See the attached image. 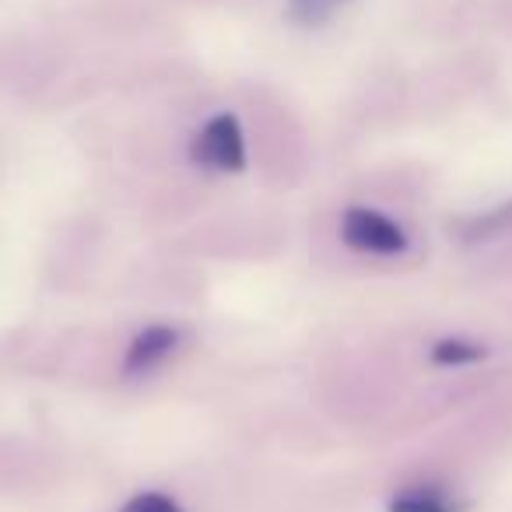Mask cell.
<instances>
[{
    "label": "cell",
    "instance_id": "obj_5",
    "mask_svg": "<svg viewBox=\"0 0 512 512\" xmlns=\"http://www.w3.org/2000/svg\"><path fill=\"white\" fill-rule=\"evenodd\" d=\"M428 358L439 369H467L488 358V348L481 341H470V337H439V341L428 348Z\"/></svg>",
    "mask_w": 512,
    "mask_h": 512
},
{
    "label": "cell",
    "instance_id": "obj_7",
    "mask_svg": "<svg viewBox=\"0 0 512 512\" xmlns=\"http://www.w3.org/2000/svg\"><path fill=\"white\" fill-rule=\"evenodd\" d=\"M512 228V200H505V204L491 207V211L477 214L474 221L467 225V239H495V235H505Z\"/></svg>",
    "mask_w": 512,
    "mask_h": 512
},
{
    "label": "cell",
    "instance_id": "obj_4",
    "mask_svg": "<svg viewBox=\"0 0 512 512\" xmlns=\"http://www.w3.org/2000/svg\"><path fill=\"white\" fill-rule=\"evenodd\" d=\"M390 512H467V502L456 498L442 484H411V488L397 491L386 505Z\"/></svg>",
    "mask_w": 512,
    "mask_h": 512
},
{
    "label": "cell",
    "instance_id": "obj_1",
    "mask_svg": "<svg viewBox=\"0 0 512 512\" xmlns=\"http://www.w3.org/2000/svg\"><path fill=\"white\" fill-rule=\"evenodd\" d=\"M341 242L348 249L362 256H379V260H390V256H404L411 246V235L400 221H393L390 214L376 211V207L351 204L341 214Z\"/></svg>",
    "mask_w": 512,
    "mask_h": 512
},
{
    "label": "cell",
    "instance_id": "obj_3",
    "mask_svg": "<svg viewBox=\"0 0 512 512\" xmlns=\"http://www.w3.org/2000/svg\"><path fill=\"white\" fill-rule=\"evenodd\" d=\"M179 348H183V330L172 327V323H148L123 348V362H120L123 379L155 376L158 369H165L176 358Z\"/></svg>",
    "mask_w": 512,
    "mask_h": 512
},
{
    "label": "cell",
    "instance_id": "obj_8",
    "mask_svg": "<svg viewBox=\"0 0 512 512\" xmlns=\"http://www.w3.org/2000/svg\"><path fill=\"white\" fill-rule=\"evenodd\" d=\"M116 512H186L179 498H172L169 491H137Z\"/></svg>",
    "mask_w": 512,
    "mask_h": 512
},
{
    "label": "cell",
    "instance_id": "obj_6",
    "mask_svg": "<svg viewBox=\"0 0 512 512\" xmlns=\"http://www.w3.org/2000/svg\"><path fill=\"white\" fill-rule=\"evenodd\" d=\"M351 0H288V22L299 25V29H320L327 25L330 18L337 15L341 8H348Z\"/></svg>",
    "mask_w": 512,
    "mask_h": 512
},
{
    "label": "cell",
    "instance_id": "obj_2",
    "mask_svg": "<svg viewBox=\"0 0 512 512\" xmlns=\"http://www.w3.org/2000/svg\"><path fill=\"white\" fill-rule=\"evenodd\" d=\"M190 158L207 172H232L246 169V137H242V123L232 113H218L193 134Z\"/></svg>",
    "mask_w": 512,
    "mask_h": 512
}]
</instances>
